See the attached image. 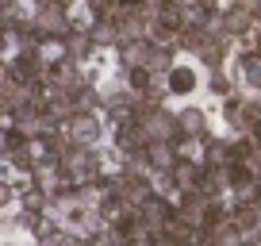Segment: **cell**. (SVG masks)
I'll use <instances>...</instances> for the list:
<instances>
[{
  "mask_svg": "<svg viewBox=\"0 0 261 246\" xmlns=\"http://www.w3.org/2000/svg\"><path fill=\"white\" fill-rule=\"evenodd\" d=\"M65 131H69V139H73L77 146H92V142L100 139V123L92 119L89 112H77L73 119H69V127H65Z\"/></svg>",
  "mask_w": 261,
  "mask_h": 246,
  "instance_id": "6da1fadb",
  "label": "cell"
},
{
  "mask_svg": "<svg viewBox=\"0 0 261 246\" xmlns=\"http://www.w3.org/2000/svg\"><path fill=\"white\" fill-rule=\"evenodd\" d=\"M39 31L65 35V4H42L39 8Z\"/></svg>",
  "mask_w": 261,
  "mask_h": 246,
  "instance_id": "7a4b0ae2",
  "label": "cell"
},
{
  "mask_svg": "<svg viewBox=\"0 0 261 246\" xmlns=\"http://www.w3.org/2000/svg\"><path fill=\"white\" fill-rule=\"evenodd\" d=\"M150 42H139V39H130V42H123V62H127L130 69H142V66H150Z\"/></svg>",
  "mask_w": 261,
  "mask_h": 246,
  "instance_id": "3957f363",
  "label": "cell"
},
{
  "mask_svg": "<svg viewBox=\"0 0 261 246\" xmlns=\"http://www.w3.org/2000/svg\"><path fill=\"white\" fill-rule=\"evenodd\" d=\"M253 12H257L253 4H238V8H230L227 23H223V27H227V35H246V31H250V19H253Z\"/></svg>",
  "mask_w": 261,
  "mask_h": 246,
  "instance_id": "277c9868",
  "label": "cell"
},
{
  "mask_svg": "<svg viewBox=\"0 0 261 246\" xmlns=\"http://www.w3.org/2000/svg\"><path fill=\"white\" fill-rule=\"evenodd\" d=\"M212 246H242V231L234 223H219L212 227Z\"/></svg>",
  "mask_w": 261,
  "mask_h": 246,
  "instance_id": "5b68a950",
  "label": "cell"
},
{
  "mask_svg": "<svg viewBox=\"0 0 261 246\" xmlns=\"http://www.w3.org/2000/svg\"><path fill=\"white\" fill-rule=\"evenodd\" d=\"M169 89H173V92H192V89H196L192 69H169Z\"/></svg>",
  "mask_w": 261,
  "mask_h": 246,
  "instance_id": "8992f818",
  "label": "cell"
},
{
  "mask_svg": "<svg viewBox=\"0 0 261 246\" xmlns=\"http://www.w3.org/2000/svg\"><path fill=\"white\" fill-rule=\"evenodd\" d=\"M177 127H180V131H188V135H200V131H204V115L196 112V108H188V112L177 119Z\"/></svg>",
  "mask_w": 261,
  "mask_h": 246,
  "instance_id": "52a82bcc",
  "label": "cell"
},
{
  "mask_svg": "<svg viewBox=\"0 0 261 246\" xmlns=\"http://www.w3.org/2000/svg\"><path fill=\"white\" fill-rule=\"evenodd\" d=\"M150 162L162 165V169H173V165H177V158H173L169 146H150Z\"/></svg>",
  "mask_w": 261,
  "mask_h": 246,
  "instance_id": "ba28073f",
  "label": "cell"
},
{
  "mask_svg": "<svg viewBox=\"0 0 261 246\" xmlns=\"http://www.w3.org/2000/svg\"><path fill=\"white\" fill-rule=\"evenodd\" d=\"M89 35H85V31H73V39H69V54H73V58H85V50H89Z\"/></svg>",
  "mask_w": 261,
  "mask_h": 246,
  "instance_id": "9c48e42d",
  "label": "cell"
},
{
  "mask_svg": "<svg viewBox=\"0 0 261 246\" xmlns=\"http://www.w3.org/2000/svg\"><path fill=\"white\" fill-rule=\"evenodd\" d=\"M130 85L135 89H150V73L146 69H130Z\"/></svg>",
  "mask_w": 261,
  "mask_h": 246,
  "instance_id": "30bf717a",
  "label": "cell"
},
{
  "mask_svg": "<svg viewBox=\"0 0 261 246\" xmlns=\"http://www.w3.org/2000/svg\"><path fill=\"white\" fill-rule=\"evenodd\" d=\"M212 89H215V96H227L230 81H227V77H223V73H215V77H212Z\"/></svg>",
  "mask_w": 261,
  "mask_h": 246,
  "instance_id": "8fae6325",
  "label": "cell"
},
{
  "mask_svg": "<svg viewBox=\"0 0 261 246\" xmlns=\"http://www.w3.org/2000/svg\"><path fill=\"white\" fill-rule=\"evenodd\" d=\"M27 208H35V212H39V208H42V192H27Z\"/></svg>",
  "mask_w": 261,
  "mask_h": 246,
  "instance_id": "7c38bea8",
  "label": "cell"
},
{
  "mask_svg": "<svg viewBox=\"0 0 261 246\" xmlns=\"http://www.w3.org/2000/svg\"><path fill=\"white\" fill-rule=\"evenodd\" d=\"M246 46H250V50H257V46H261V31H253V35H246Z\"/></svg>",
  "mask_w": 261,
  "mask_h": 246,
  "instance_id": "4fadbf2b",
  "label": "cell"
},
{
  "mask_svg": "<svg viewBox=\"0 0 261 246\" xmlns=\"http://www.w3.org/2000/svg\"><path fill=\"white\" fill-rule=\"evenodd\" d=\"M8 196H12V192H8V189H0V204H4V200H8Z\"/></svg>",
  "mask_w": 261,
  "mask_h": 246,
  "instance_id": "5bb4252c",
  "label": "cell"
},
{
  "mask_svg": "<svg viewBox=\"0 0 261 246\" xmlns=\"http://www.w3.org/2000/svg\"><path fill=\"white\" fill-rule=\"evenodd\" d=\"M257 16H261V8H257Z\"/></svg>",
  "mask_w": 261,
  "mask_h": 246,
  "instance_id": "9a60e30c",
  "label": "cell"
}]
</instances>
